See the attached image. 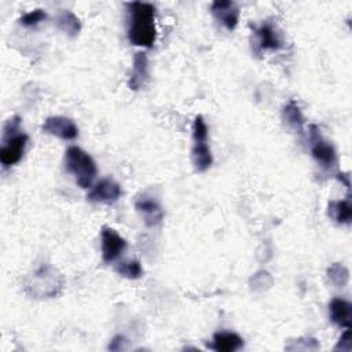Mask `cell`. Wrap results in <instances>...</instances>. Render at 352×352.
<instances>
[{
	"instance_id": "obj_7",
	"label": "cell",
	"mask_w": 352,
	"mask_h": 352,
	"mask_svg": "<svg viewBox=\"0 0 352 352\" xmlns=\"http://www.w3.org/2000/svg\"><path fill=\"white\" fill-rule=\"evenodd\" d=\"M100 249H102V260L104 263L116 261L126 249V241L110 227H103L100 234Z\"/></svg>"
},
{
	"instance_id": "obj_24",
	"label": "cell",
	"mask_w": 352,
	"mask_h": 352,
	"mask_svg": "<svg viewBox=\"0 0 352 352\" xmlns=\"http://www.w3.org/2000/svg\"><path fill=\"white\" fill-rule=\"evenodd\" d=\"M338 179L345 183L346 187H349V176L348 175H338Z\"/></svg>"
},
{
	"instance_id": "obj_21",
	"label": "cell",
	"mask_w": 352,
	"mask_h": 352,
	"mask_svg": "<svg viewBox=\"0 0 352 352\" xmlns=\"http://www.w3.org/2000/svg\"><path fill=\"white\" fill-rule=\"evenodd\" d=\"M47 12L41 8H36V10H32L26 14H23L21 18H19V23L25 28H32V26H36L38 25L40 22L45 21L47 19Z\"/></svg>"
},
{
	"instance_id": "obj_16",
	"label": "cell",
	"mask_w": 352,
	"mask_h": 352,
	"mask_svg": "<svg viewBox=\"0 0 352 352\" xmlns=\"http://www.w3.org/2000/svg\"><path fill=\"white\" fill-rule=\"evenodd\" d=\"M55 25L60 32L67 34L69 37H76L81 30V22L80 19L69 10H62L56 18Z\"/></svg>"
},
{
	"instance_id": "obj_15",
	"label": "cell",
	"mask_w": 352,
	"mask_h": 352,
	"mask_svg": "<svg viewBox=\"0 0 352 352\" xmlns=\"http://www.w3.org/2000/svg\"><path fill=\"white\" fill-rule=\"evenodd\" d=\"M257 45L261 51H276L282 47V40L276 29L271 23H263L256 30Z\"/></svg>"
},
{
	"instance_id": "obj_8",
	"label": "cell",
	"mask_w": 352,
	"mask_h": 352,
	"mask_svg": "<svg viewBox=\"0 0 352 352\" xmlns=\"http://www.w3.org/2000/svg\"><path fill=\"white\" fill-rule=\"evenodd\" d=\"M121 194H122L121 186L116 180L110 177H104L91 187L87 195V199L95 204L111 205L121 197Z\"/></svg>"
},
{
	"instance_id": "obj_18",
	"label": "cell",
	"mask_w": 352,
	"mask_h": 352,
	"mask_svg": "<svg viewBox=\"0 0 352 352\" xmlns=\"http://www.w3.org/2000/svg\"><path fill=\"white\" fill-rule=\"evenodd\" d=\"M329 216L337 224H349L352 220V206L349 199H338L329 202Z\"/></svg>"
},
{
	"instance_id": "obj_11",
	"label": "cell",
	"mask_w": 352,
	"mask_h": 352,
	"mask_svg": "<svg viewBox=\"0 0 352 352\" xmlns=\"http://www.w3.org/2000/svg\"><path fill=\"white\" fill-rule=\"evenodd\" d=\"M213 16L227 29L234 30L239 21V8L234 1L230 0H216L210 6Z\"/></svg>"
},
{
	"instance_id": "obj_5",
	"label": "cell",
	"mask_w": 352,
	"mask_h": 352,
	"mask_svg": "<svg viewBox=\"0 0 352 352\" xmlns=\"http://www.w3.org/2000/svg\"><path fill=\"white\" fill-rule=\"evenodd\" d=\"M191 160L194 169L199 173L208 170L213 164V155L208 143V126L202 116H197L192 122Z\"/></svg>"
},
{
	"instance_id": "obj_19",
	"label": "cell",
	"mask_w": 352,
	"mask_h": 352,
	"mask_svg": "<svg viewBox=\"0 0 352 352\" xmlns=\"http://www.w3.org/2000/svg\"><path fill=\"white\" fill-rule=\"evenodd\" d=\"M116 272L128 279H139L143 275V268L138 260H124L116 265Z\"/></svg>"
},
{
	"instance_id": "obj_23",
	"label": "cell",
	"mask_w": 352,
	"mask_h": 352,
	"mask_svg": "<svg viewBox=\"0 0 352 352\" xmlns=\"http://www.w3.org/2000/svg\"><path fill=\"white\" fill-rule=\"evenodd\" d=\"M126 340L122 337V336H116L113 340H111V342H110V345H109V349H111V351H121V349H125L126 348Z\"/></svg>"
},
{
	"instance_id": "obj_3",
	"label": "cell",
	"mask_w": 352,
	"mask_h": 352,
	"mask_svg": "<svg viewBox=\"0 0 352 352\" xmlns=\"http://www.w3.org/2000/svg\"><path fill=\"white\" fill-rule=\"evenodd\" d=\"M65 169L70 173L81 188L92 187V182L98 173L94 158L77 146H70L65 153Z\"/></svg>"
},
{
	"instance_id": "obj_9",
	"label": "cell",
	"mask_w": 352,
	"mask_h": 352,
	"mask_svg": "<svg viewBox=\"0 0 352 352\" xmlns=\"http://www.w3.org/2000/svg\"><path fill=\"white\" fill-rule=\"evenodd\" d=\"M43 132L56 136L62 140H73L78 135V128L74 124L73 120L63 117V116H55V117H48L43 126Z\"/></svg>"
},
{
	"instance_id": "obj_22",
	"label": "cell",
	"mask_w": 352,
	"mask_h": 352,
	"mask_svg": "<svg viewBox=\"0 0 352 352\" xmlns=\"http://www.w3.org/2000/svg\"><path fill=\"white\" fill-rule=\"evenodd\" d=\"M351 331H349V327L345 330V333L341 336L337 346H336V351L337 349H341V351H351Z\"/></svg>"
},
{
	"instance_id": "obj_10",
	"label": "cell",
	"mask_w": 352,
	"mask_h": 352,
	"mask_svg": "<svg viewBox=\"0 0 352 352\" xmlns=\"http://www.w3.org/2000/svg\"><path fill=\"white\" fill-rule=\"evenodd\" d=\"M135 209L140 214L143 223L147 227L158 226L164 219L162 206L157 199L148 195H142L135 201Z\"/></svg>"
},
{
	"instance_id": "obj_4",
	"label": "cell",
	"mask_w": 352,
	"mask_h": 352,
	"mask_svg": "<svg viewBox=\"0 0 352 352\" xmlns=\"http://www.w3.org/2000/svg\"><path fill=\"white\" fill-rule=\"evenodd\" d=\"M19 117L10 118L4 125L3 146L0 148V162L4 168L21 161L28 143V135L19 129Z\"/></svg>"
},
{
	"instance_id": "obj_1",
	"label": "cell",
	"mask_w": 352,
	"mask_h": 352,
	"mask_svg": "<svg viewBox=\"0 0 352 352\" xmlns=\"http://www.w3.org/2000/svg\"><path fill=\"white\" fill-rule=\"evenodd\" d=\"M128 8V40L138 47H153L157 29H155V8L150 3L132 1L126 4Z\"/></svg>"
},
{
	"instance_id": "obj_14",
	"label": "cell",
	"mask_w": 352,
	"mask_h": 352,
	"mask_svg": "<svg viewBox=\"0 0 352 352\" xmlns=\"http://www.w3.org/2000/svg\"><path fill=\"white\" fill-rule=\"evenodd\" d=\"M329 314L333 323L340 327H351L352 323V305L344 298H333L329 304Z\"/></svg>"
},
{
	"instance_id": "obj_20",
	"label": "cell",
	"mask_w": 352,
	"mask_h": 352,
	"mask_svg": "<svg viewBox=\"0 0 352 352\" xmlns=\"http://www.w3.org/2000/svg\"><path fill=\"white\" fill-rule=\"evenodd\" d=\"M327 276H329V280L336 287H344L349 280V271L342 264L334 263L327 268Z\"/></svg>"
},
{
	"instance_id": "obj_12",
	"label": "cell",
	"mask_w": 352,
	"mask_h": 352,
	"mask_svg": "<svg viewBox=\"0 0 352 352\" xmlns=\"http://www.w3.org/2000/svg\"><path fill=\"white\" fill-rule=\"evenodd\" d=\"M148 78H150L148 58L144 52H136L133 56V66L129 74L128 87L132 91H139L147 84Z\"/></svg>"
},
{
	"instance_id": "obj_17",
	"label": "cell",
	"mask_w": 352,
	"mask_h": 352,
	"mask_svg": "<svg viewBox=\"0 0 352 352\" xmlns=\"http://www.w3.org/2000/svg\"><path fill=\"white\" fill-rule=\"evenodd\" d=\"M282 120L293 129L296 131H301L304 124H305V118L304 114L300 109V106L297 104V102L294 99H290L282 109Z\"/></svg>"
},
{
	"instance_id": "obj_13",
	"label": "cell",
	"mask_w": 352,
	"mask_h": 352,
	"mask_svg": "<svg viewBox=\"0 0 352 352\" xmlns=\"http://www.w3.org/2000/svg\"><path fill=\"white\" fill-rule=\"evenodd\" d=\"M208 346L216 352H235L243 346V338L234 331H217Z\"/></svg>"
},
{
	"instance_id": "obj_6",
	"label": "cell",
	"mask_w": 352,
	"mask_h": 352,
	"mask_svg": "<svg viewBox=\"0 0 352 352\" xmlns=\"http://www.w3.org/2000/svg\"><path fill=\"white\" fill-rule=\"evenodd\" d=\"M309 140H311V154L314 160L324 169H333L337 166V153L331 143L324 140L316 125L309 128Z\"/></svg>"
},
{
	"instance_id": "obj_2",
	"label": "cell",
	"mask_w": 352,
	"mask_h": 352,
	"mask_svg": "<svg viewBox=\"0 0 352 352\" xmlns=\"http://www.w3.org/2000/svg\"><path fill=\"white\" fill-rule=\"evenodd\" d=\"M63 276L51 265L38 267L25 282V290L36 298H51L60 294Z\"/></svg>"
}]
</instances>
